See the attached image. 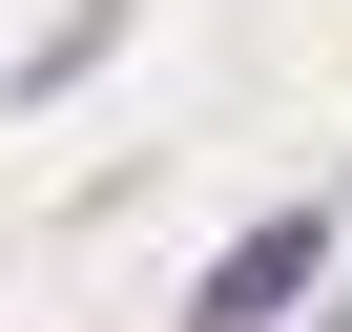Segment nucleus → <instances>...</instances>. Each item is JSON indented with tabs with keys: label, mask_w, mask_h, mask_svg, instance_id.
Returning <instances> with one entry per match:
<instances>
[{
	"label": "nucleus",
	"mask_w": 352,
	"mask_h": 332,
	"mask_svg": "<svg viewBox=\"0 0 352 332\" xmlns=\"http://www.w3.org/2000/svg\"><path fill=\"white\" fill-rule=\"evenodd\" d=\"M311 270H331V208H270V229H228V249H208V291H187V332H270V311H290Z\"/></svg>",
	"instance_id": "f257e3e1"
}]
</instances>
